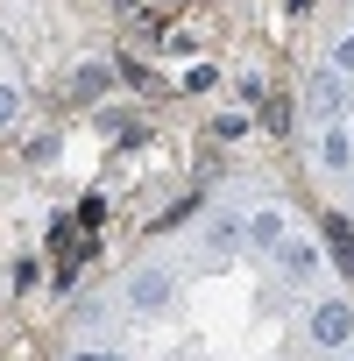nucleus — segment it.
I'll use <instances>...</instances> for the list:
<instances>
[{
  "label": "nucleus",
  "instance_id": "nucleus-4",
  "mask_svg": "<svg viewBox=\"0 0 354 361\" xmlns=\"http://www.w3.org/2000/svg\"><path fill=\"white\" fill-rule=\"evenodd\" d=\"M248 241H255V248H276V241H283V213H276V206H262V213L248 220Z\"/></svg>",
  "mask_w": 354,
  "mask_h": 361
},
{
  "label": "nucleus",
  "instance_id": "nucleus-10",
  "mask_svg": "<svg viewBox=\"0 0 354 361\" xmlns=\"http://www.w3.org/2000/svg\"><path fill=\"white\" fill-rule=\"evenodd\" d=\"M213 135H220V142H241V135H248V121H241V114H220V128H213Z\"/></svg>",
  "mask_w": 354,
  "mask_h": 361
},
{
  "label": "nucleus",
  "instance_id": "nucleus-13",
  "mask_svg": "<svg viewBox=\"0 0 354 361\" xmlns=\"http://www.w3.org/2000/svg\"><path fill=\"white\" fill-rule=\"evenodd\" d=\"M121 8H128V15H163L170 0H121Z\"/></svg>",
  "mask_w": 354,
  "mask_h": 361
},
{
  "label": "nucleus",
  "instance_id": "nucleus-2",
  "mask_svg": "<svg viewBox=\"0 0 354 361\" xmlns=\"http://www.w3.org/2000/svg\"><path fill=\"white\" fill-rule=\"evenodd\" d=\"M312 340L319 347H347L354 340V312L347 305H312Z\"/></svg>",
  "mask_w": 354,
  "mask_h": 361
},
{
  "label": "nucleus",
  "instance_id": "nucleus-1",
  "mask_svg": "<svg viewBox=\"0 0 354 361\" xmlns=\"http://www.w3.org/2000/svg\"><path fill=\"white\" fill-rule=\"evenodd\" d=\"M170 298H177L170 269H135V276H128V305H135V312H170Z\"/></svg>",
  "mask_w": 354,
  "mask_h": 361
},
{
  "label": "nucleus",
  "instance_id": "nucleus-12",
  "mask_svg": "<svg viewBox=\"0 0 354 361\" xmlns=\"http://www.w3.org/2000/svg\"><path fill=\"white\" fill-rule=\"evenodd\" d=\"M15 114H22V92H15V85H0V121H15Z\"/></svg>",
  "mask_w": 354,
  "mask_h": 361
},
{
  "label": "nucleus",
  "instance_id": "nucleus-9",
  "mask_svg": "<svg viewBox=\"0 0 354 361\" xmlns=\"http://www.w3.org/2000/svg\"><path fill=\"white\" fill-rule=\"evenodd\" d=\"M326 163H333V170H347V163H354V142H347V135H340V128H333V135H326Z\"/></svg>",
  "mask_w": 354,
  "mask_h": 361
},
{
  "label": "nucleus",
  "instance_id": "nucleus-11",
  "mask_svg": "<svg viewBox=\"0 0 354 361\" xmlns=\"http://www.w3.org/2000/svg\"><path fill=\"white\" fill-rule=\"evenodd\" d=\"M333 71H340V78H354V36H340V50H333Z\"/></svg>",
  "mask_w": 354,
  "mask_h": 361
},
{
  "label": "nucleus",
  "instance_id": "nucleus-7",
  "mask_svg": "<svg viewBox=\"0 0 354 361\" xmlns=\"http://www.w3.org/2000/svg\"><path fill=\"white\" fill-rule=\"evenodd\" d=\"M71 92H78V99H99V92H106V64H85V71H78V85H71Z\"/></svg>",
  "mask_w": 354,
  "mask_h": 361
},
{
  "label": "nucleus",
  "instance_id": "nucleus-5",
  "mask_svg": "<svg viewBox=\"0 0 354 361\" xmlns=\"http://www.w3.org/2000/svg\"><path fill=\"white\" fill-rule=\"evenodd\" d=\"M312 99H319L326 114H340V106H347V78H340V71H326V78L312 85Z\"/></svg>",
  "mask_w": 354,
  "mask_h": 361
},
{
  "label": "nucleus",
  "instance_id": "nucleus-6",
  "mask_svg": "<svg viewBox=\"0 0 354 361\" xmlns=\"http://www.w3.org/2000/svg\"><path fill=\"white\" fill-rule=\"evenodd\" d=\"M276 248H283V269L305 283V276H312V262H319V248H305V241H276Z\"/></svg>",
  "mask_w": 354,
  "mask_h": 361
},
{
  "label": "nucleus",
  "instance_id": "nucleus-8",
  "mask_svg": "<svg viewBox=\"0 0 354 361\" xmlns=\"http://www.w3.org/2000/svg\"><path fill=\"white\" fill-rule=\"evenodd\" d=\"M177 85H185V92H213V85H220V71H213V64H192Z\"/></svg>",
  "mask_w": 354,
  "mask_h": 361
},
{
  "label": "nucleus",
  "instance_id": "nucleus-14",
  "mask_svg": "<svg viewBox=\"0 0 354 361\" xmlns=\"http://www.w3.org/2000/svg\"><path fill=\"white\" fill-rule=\"evenodd\" d=\"M71 361H121V354H99V347H85V354H71Z\"/></svg>",
  "mask_w": 354,
  "mask_h": 361
},
{
  "label": "nucleus",
  "instance_id": "nucleus-3",
  "mask_svg": "<svg viewBox=\"0 0 354 361\" xmlns=\"http://www.w3.org/2000/svg\"><path fill=\"white\" fill-rule=\"evenodd\" d=\"M326 255L340 276H354V220L347 213H326Z\"/></svg>",
  "mask_w": 354,
  "mask_h": 361
}]
</instances>
